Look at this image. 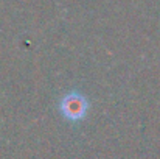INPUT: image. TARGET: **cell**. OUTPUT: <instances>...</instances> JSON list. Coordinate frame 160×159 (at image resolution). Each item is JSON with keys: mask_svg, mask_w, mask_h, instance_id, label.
Segmentation results:
<instances>
[{"mask_svg": "<svg viewBox=\"0 0 160 159\" xmlns=\"http://www.w3.org/2000/svg\"><path fill=\"white\" fill-rule=\"evenodd\" d=\"M62 112L70 120H79L87 112V100L81 97L79 94L67 95L62 100Z\"/></svg>", "mask_w": 160, "mask_h": 159, "instance_id": "obj_1", "label": "cell"}]
</instances>
